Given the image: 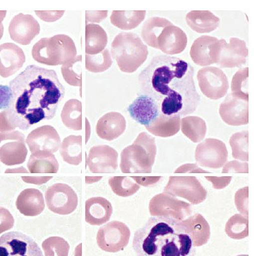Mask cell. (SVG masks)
Returning a JSON list of instances; mask_svg holds the SVG:
<instances>
[{"instance_id": "1", "label": "cell", "mask_w": 254, "mask_h": 256, "mask_svg": "<svg viewBox=\"0 0 254 256\" xmlns=\"http://www.w3.org/2000/svg\"><path fill=\"white\" fill-rule=\"evenodd\" d=\"M8 86L10 101L3 111L14 130L52 118L66 92L54 70L35 64L27 66Z\"/></svg>"}, {"instance_id": "2", "label": "cell", "mask_w": 254, "mask_h": 256, "mask_svg": "<svg viewBox=\"0 0 254 256\" xmlns=\"http://www.w3.org/2000/svg\"><path fill=\"white\" fill-rule=\"evenodd\" d=\"M194 74V67L182 58L155 56L138 75L139 90L157 102L163 114L186 116L196 110L201 100Z\"/></svg>"}, {"instance_id": "3", "label": "cell", "mask_w": 254, "mask_h": 256, "mask_svg": "<svg viewBox=\"0 0 254 256\" xmlns=\"http://www.w3.org/2000/svg\"><path fill=\"white\" fill-rule=\"evenodd\" d=\"M132 248L137 256H196L191 230L170 215L150 217L135 232Z\"/></svg>"}, {"instance_id": "4", "label": "cell", "mask_w": 254, "mask_h": 256, "mask_svg": "<svg viewBox=\"0 0 254 256\" xmlns=\"http://www.w3.org/2000/svg\"><path fill=\"white\" fill-rule=\"evenodd\" d=\"M156 155L155 139L146 132L123 149L120 168L123 173H151Z\"/></svg>"}, {"instance_id": "5", "label": "cell", "mask_w": 254, "mask_h": 256, "mask_svg": "<svg viewBox=\"0 0 254 256\" xmlns=\"http://www.w3.org/2000/svg\"><path fill=\"white\" fill-rule=\"evenodd\" d=\"M210 56L213 64L221 68L240 67L247 62L248 49L246 42L238 38H231L229 43L222 38L211 46Z\"/></svg>"}, {"instance_id": "6", "label": "cell", "mask_w": 254, "mask_h": 256, "mask_svg": "<svg viewBox=\"0 0 254 256\" xmlns=\"http://www.w3.org/2000/svg\"><path fill=\"white\" fill-rule=\"evenodd\" d=\"M0 256H43L41 250L30 236L12 231L0 237Z\"/></svg>"}, {"instance_id": "7", "label": "cell", "mask_w": 254, "mask_h": 256, "mask_svg": "<svg viewBox=\"0 0 254 256\" xmlns=\"http://www.w3.org/2000/svg\"><path fill=\"white\" fill-rule=\"evenodd\" d=\"M130 230L124 223L113 220L100 227L96 236L99 248L110 252L122 250L127 246L130 237Z\"/></svg>"}, {"instance_id": "8", "label": "cell", "mask_w": 254, "mask_h": 256, "mask_svg": "<svg viewBox=\"0 0 254 256\" xmlns=\"http://www.w3.org/2000/svg\"><path fill=\"white\" fill-rule=\"evenodd\" d=\"M164 192L184 198L193 204L203 202L207 194L206 189L194 176H170Z\"/></svg>"}, {"instance_id": "9", "label": "cell", "mask_w": 254, "mask_h": 256, "mask_svg": "<svg viewBox=\"0 0 254 256\" xmlns=\"http://www.w3.org/2000/svg\"><path fill=\"white\" fill-rule=\"evenodd\" d=\"M28 150L25 136L18 130L0 132V160L6 166L23 163Z\"/></svg>"}, {"instance_id": "10", "label": "cell", "mask_w": 254, "mask_h": 256, "mask_svg": "<svg viewBox=\"0 0 254 256\" xmlns=\"http://www.w3.org/2000/svg\"><path fill=\"white\" fill-rule=\"evenodd\" d=\"M45 200L50 210L61 215L72 213L78 204L76 193L69 186L63 183L50 186L45 192Z\"/></svg>"}, {"instance_id": "11", "label": "cell", "mask_w": 254, "mask_h": 256, "mask_svg": "<svg viewBox=\"0 0 254 256\" xmlns=\"http://www.w3.org/2000/svg\"><path fill=\"white\" fill-rule=\"evenodd\" d=\"M197 78L201 92L207 98L216 100L224 97L229 88L228 78L224 72L215 66L199 70Z\"/></svg>"}, {"instance_id": "12", "label": "cell", "mask_w": 254, "mask_h": 256, "mask_svg": "<svg viewBox=\"0 0 254 256\" xmlns=\"http://www.w3.org/2000/svg\"><path fill=\"white\" fill-rule=\"evenodd\" d=\"M228 152L222 140L208 138L199 144L196 148L195 158L197 163L204 168H219L228 160Z\"/></svg>"}, {"instance_id": "13", "label": "cell", "mask_w": 254, "mask_h": 256, "mask_svg": "<svg viewBox=\"0 0 254 256\" xmlns=\"http://www.w3.org/2000/svg\"><path fill=\"white\" fill-rule=\"evenodd\" d=\"M249 100L231 92L225 98L219 108L223 120L232 126L245 125L249 122Z\"/></svg>"}, {"instance_id": "14", "label": "cell", "mask_w": 254, "mask_h": 256, "mask_svg": "<svg viewBox=\"0 0 254 256\" xmlns=\"http://www.w3.org/2000/svg\"><path fill=\"white\" fill-rule=\"evenodd\" d=\"M118 152L108 145L92 146L86 157V164L93 173H110L117 168Z\"/></svg>"}, {"instance_id": "15", "label": "cell", "mask_w": 254, "mask_h": 256, "mask_svg": "<svg viewBox=\"0 0 254 256\" xmlns=\"http://www.w3.org/2000/svg\"><path fill=\"white\" fill-rule=\"evenodd\" d=\"M25 142L31 154L46 152H56L61 144L60 136L51 126L44 125L32 130L27 136Z\"/></svg>"}, {"instance_id": "16", "label": "cell", "mask_w": 254, "mask_h": 256, "mask_svg": "<svg viewBox=\"0 0 254 256\" xmlns=\"http://www.w3.org/2000/svg\"><path fill=\"white\" fill-rule=\"evenodd\" d=\"M130 116L145 126H149L161 114L157 102L146 94L139 95L127 108Z\"/></svg>"}, {"instance_id": "17", "label": "cell", "mask_w": 254, "mask_h": 256, "mask_svg": "<svg viewBox=\"0 0 254 256\" xmlns=\"http://www.w3.org/2000/svg\"><path fill=\"white\" fill-rule=\"evenodd\" d=\"M187 42L186 33L172 24L163 30L157 40V48L168 56L177 54L185 50Z\"/></svg>"}, {"instance_id": "18", "label": "cell", "mask_w": 254, "mask_h": 256, "mask_svg": "<svg viewBox=\"0 0 254 256\" xmlns=\"http://www.w3.org/2000/svg\"><path fill=\"white\" fill-rule=\"evenodd\" d=\"M126 126V120L122 114L110 112L100 118L95 130L100 138L111 141L118 138L124 132Z\"/></svg>"}, {"instance_id": "19", "label": "cell", "mask_w": 254, "mask_h": 256, "mask_svg": "<svg viewBox=\"0 0 254 256\" xmlns=\"http://www.w3.org/2000/svg\"><path fill=\"white\" fill-rule=\"evenodd\" d=\"M111 203L98 196L87 200L85 204V220L91 225L100 226L108 222L112 214Z\"/></svg>"}, {"instance_id": "20", "label": "cell", "mask_w": 254, "mask_h": 256, "mask_svg": "<svg viewBox=\"0 0 254 256\" xmlns=\"http://www.w3.org/2000/svg\"><path fill=\"white\" fill-rule=\"evenodd\" d=\"M15 205L21 214L30 216L40 214L45 208L42 194L34 188H26L21 192L17 198Z\"/></svg>"}, {"instance_id": "21", "label": "cell", "mask_w": 254, "mask_h": 256, "mask_svg": "<svg viewBox=\"0 0 254 256\" xmlns=\"http://www.w3.org/2000/svg\"><path fill=\"white\" fill-rule=\"evenodd\" d=\"M190 207L189 204L164 192L153 196L149 205L152 216L161 215L162 212H167L181 214L188 212Z\"/></svg>"}, {"instance_id": "22", "label": "cell", "mask_w": 254, "mask_h": 256, "mask_svg": "<svg viewBox=\"0 0 254 256\" xmlns=\"http://www.w3.org/2000/svg\"><path fill=\"white\" fill-rule=\"evenodd\" d=\"M187 25L194 31L209 33L219 26L220 19L209 10H192L186 16Z\"/></svg>"}, {"instance_id": "23", "label": "cell", "mask_w": 254, "mask_h": 256, "mask_svg": "<svg viewBox=\"0 0 254 256\" xmlns=\"http://www.w3.org/2000/svg\"><path fill=\"white\" fill-rule=\"evenodd\" d=\"M218 40L216 37L207 35L197 38L190 50V56L193 62L202 66L213 64L210 56L211 46Z\"/></svg>"}, {"instance_id": "24", "label": "cell", "mask_w": 254, "mask_h": 256, "mask_svg": "<svg viewBox=\"0 0 254 256\" xmlns=\"http://www.w3.org/2000/svg\"><path fill=\"white\" fill-rule=\"evenodd\" d=\"M27 167L30 173H56L59 164L53 154L37 152L30 156Z\"/></svg>"}, {"instance_id": "25", "label": "cell", "mask_w": 254, "mask_h": 256, "mask_svg": "<svg viewBox=\"0 0 254 256\" xmlns=\"http://www.w3.org/2000/svg\"><path fill=\"white\" fill-rule=\"evenodd\" d=\"M180 122L181 118L179 116H168L161 113L145 128L154 136L167 138L176 134L179 131Z\"/></svg>"}, {"instance_id": "26", "label": "cell", "mask_w": 254, "mask_h": 256, "mask_svg": "<svg viewBox=\"0 0 254 256\" xmlns=\"http://www.w3.org/2000/svg\"><path fill=\"white\" fill-rule=\"evenodd\" d=\"M59 152L63 160L77 166L82 160V137L70 135L65 138L60 146Z\"/></svg>"}, {"instance_id": "27", "label": "cell", "mask_w": 254, "mask_h": 256, "mask_svg": "<svg viewBox=\"0 0 254 256\" xmlns=\"http://www.w3.org/2000/svg\"><path fill=\"white\" fill-rule=\"evenodd\" d=\"M180 127L183 134L194 142L204 139L207 132L205 121L198 116H187L181 119Z\"/></svg>"}, {"instance_id": "28", "label": "cell", "mask_w": 254, "mask_h": 256, "mask_svg": "<svg viewBox=\"0 0 254 256\" xmlns=\"http://www.w3.org/2000/svg\"><path fill=\"white\" fill-rule=\"evenodd\" d=\"M173 24L163 17H153L146 22L143 31V37L150 46L157 48V40L163 30Z\"/></svg>"}, {"instance_id": "29", "label": "cell", "mask_w": 254, "mask_h": 256, "mask_svg": "<svg viewBox=\"0 0 254 256\" xmlns=\"http://www.w3.org/2000/svg\"><path fill=\"white\" fill-rule=\"evenodd\" d=\"M131 177L114 176L108 180V184L114 193L122 197L131 196L139 189L140 186Z\"/></svg>"}, {"instance_id": "30", "label": "cell", "mask_w": 254, "mask_h": 256, "mask_svg": "<svg viewBox=\"0 0 254 256\" xmlns=\"http://www.w3.org/2000/svg\"><path fill=\"white\" fill-rule=\"evenodd\" d=\"M248 130L237 132L232 134L229 144L232 150V156L240 160L247 162L249 160Z\"/></svg>"}, {"instance_id": "31", "label": "cell", "mask_w": 254, "mask_h": 256, "mask_svg": "<svg viewBox=\"0 0 254 256\" xmlns=\"http://www.w3.org/2000/svg\"><path fill=\"white\" fill-rule=\"evenodd\" d=\"M13 43H5L0 46V68H12L13 74H15L21 68L24 62L19 61L18 54L22 51L21 50L18 52H11Z\"/></svg>"}, {"instance_id": "32", "label": "cell", "mask_w": 254, "mask_h": 256, "mask_svg": "<svg viewBox=\"0 0 254 256\" xmlns=\"http://www.w3.org/2000/svg\"><path fill=\"white\" fill-rule=\"evenodd\" d=\"M44 256H68L70 248L68 243L59 236H50L42 243Z\"/></svg>"}, {"instance_id": "33", "label": "cell", "mask_w": 254, "mask_h": 256, "mask_svg": "<svg viewBox=\"0 0 254 256\" xmlns=\"http://www.w3.org/2000/svg\"><path fill=\"white\" fill-rule=\"evenodd\" d=\"M61 117L63 124L68 128L74 130H81L82 116L80 106L66 104L62 111Z\"/></svg>"}, {"instance_id": "34", "label": "cell", "mask_w": 254, "mask_h": 256, "mask_svg": "<svg viewBox=\"0 0 254 256\" xmlns=\"http://www.w3.org/2000/svg\"><path fill=\"white\" fill-rule=\"evenodd\" d=\"M248 67L239 70L233 76L231 82L232 92L235 95L249 100Z\"/></svg>"}, {"instance_id": "35", "label": "cell", "mask_w": 254, "mask_h": 256, "mask_svg": "<svg viewBox=\"0 0 254 256\" xmlns=\"http://www.w3.org/2000/svg\"><path fill=\"white\" fill-rule=\"evenodd\" d=\"M249 168L247 162H241L233 160L226 162L223 168L222 173H248Z\"/></svg>"}, {"instance_id": "36", "label": "cell", "mask_w": 254, "mask_h": 256, "mask_svg": "<svg viewBox=\"0 0 254 256\" xmlns=\"http://www.w3.org/2000/svg\"><path fill=\"white\" fill-rule=\"evenodd\" d=\"M14 220L6 208L0 206V234L10 230L13 226Z\"/></svg>"}, {"instance_id": "37", "label": "cell", "mask_w": 254, "mask_h": 256, "mask_svg": "<svg viewBox=\"0 0 254 256\" xmlns=\"http://www.w3.org/2000/svg\"><path fill=\"white\" fill-rule=\"evenodd\" d=\"M205 177L212 184L213 187L217 190L222 189L228 186L232 178L231 176L221 177L205 176Z\"/></svg>"}, {"instance_id": "38", "label": "cell", "mask_w": 254, "mask_h": 256, "mask_svg": "<svg viewBox=\"0 0 254 256\" xmlns=\"http://www.w3.org/2000/svg\"><path fill=\"white\" fill-rule=\"evenodd\" d=\"M11 98V91L9 86L0 84V110H6Z\"/></svg>"}, {"instance_id": "39", "label": "cell", "mask_w": 254, "mask_h": 256, "mask_svg": "<svg viewBox=\"0 0 254 256\" xmlns=\"http://www.w3.org/2000/svg\"><path fill=\"white\" fill-rule=\"evenodd\" d=\"M200 168L196 164H185L178 168L174 173H210Z\"/></svg>"}, {"instance_id": "40", "label": "cell", "mask_w": 254, "mask_h": 256, "mask_svg": "<svg viewBox=\"0 0 254 256\" xmlns=\"http://www.w3.org/2000/svg\"><path fill=\"white\" fill-rule=\"evenodd\" d=\"M139 185L144 186H152L156 184L161 180L162 176H131Z\"/></svg>"}, {"instance_id": "41", "label": "cell", "mask_w": 254, "mask_h": 256, "mask_svg": "<svg viewBox=\"0 0 254 256\" xmlns=\"http://www.w3.org/2000/svg\"><path fill=\"white\" fill-rule=\"evenodd\" d=\"M22 180L26 183L33 184H41L46 183L47 181L52 178L51 176H22Z\"/></svg>"}, {"instance_id": "42", "label": "cell", "mask_w": 254, "mask_h": 256, "mask_svg": "<svg viewBox=\"0 0 254 256\" xmlns=\"http://www.w3.org/2000/svg\"><path fill=\"white\" fill-rule=\"evenodd\" d=\"M14 130L9 124L3 111L0 112V132L13 131Z\"/></svg>"}, {"instance_id": "43", "label": "cell", "mask_w": 254, "mask_h": 256, "mask_svg": "<svg viewBox=\"0 0 254 256\" xmlns=\"http://www.w3.org/2000/svg\"><path fill=\"white\" fill-rule=\"evenodd\" d=\"M5 172L9 173H19V172H28V171L23 166H20L15 168H8L5 171Z\"/></svg>"}, {"instance_id": "44", "label": "cell", "mask_w": 254, "mask_h": 256, "mask_svg": "<svg viewBox=\"0 0 254 256\" xmlns=\"http://www.w3.org/2000/svg\"><path fill=\"white\" fill-rule=\"evenodd\" d=\"M102 176H86L85 181L86 183H92L100 180Z\"/></svg>"}, {"instance_id": "45", "label": "cell", "mask_w": 254, "mask_h": 256, "mask_svg": "<svg viewBox=\"0 0 254 256\" xmlns=\"http://www.w3.org/2000/svg\"><path fill=\"white\" fill-rule=\"evenodd\" d=\"M86 143L88 141V140L89 138V137H88V132H89V134H90V126L89 124V123L88 122V121L87 120V124H86Z\"/></svg>"}, {"instance_id": "46", "label": "cell", "mask_w": 254, "mask_h": 256, "mask_svg": "<svg viewBox=\"0 0 254 256\" xmlns=\"http://www.w3.org/2000/svg\"><path fill=\"white\" fill-rule=\"evenodd\" d=\"M20 26V28H20V30L22 31L20 34H23V30H24V32H26V30H27V28H25V27H26V26L25 24H24V25L21 24Z\"/></svg>"}]
</instances>
